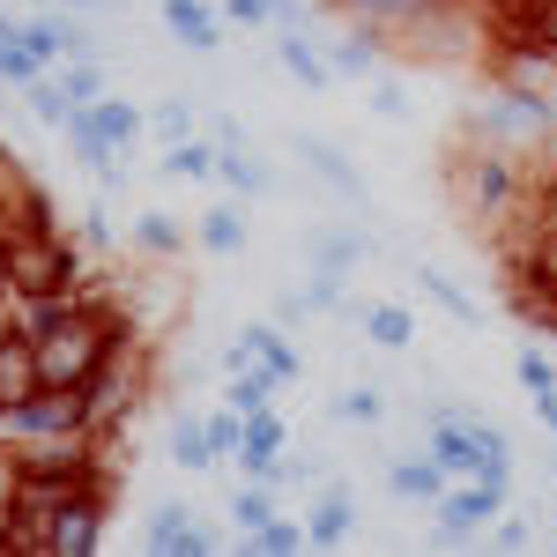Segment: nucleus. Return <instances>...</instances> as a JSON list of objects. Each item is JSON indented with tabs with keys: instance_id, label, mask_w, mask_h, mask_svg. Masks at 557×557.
Segmentation results:
<instances>
[{
	"instance_id": "39",
	"label": "nucleus",
	"mask_w": 557,
	"mask_h": 557,
	"mask_svg": "<svg viewBox=\"0 0 557 557\" xmlns=\"http://www.w3.org/2000/svg\"><path fill=\"white\" fill-rule=\"evenodd\" d=\"M268 320H275V327H290V335H298L305 320H312V305H305V290H275V298H268Z\"/></svg>"
},
{
	"instance_id": "9",
	"label": "nucleus",
	"mask_w": 557,
	"mask_h": 557,
	"mask_svg": "<svg viewBox=\"0 0 557 557\" xmlns=\"http://www.w3.org/2000/svg\"><path fill=\"white\" fill-rule=\"evenodd\" d=\"M215 178H223V186H231L238 201H260V194L275 186V172H268V164L253 157V141H246V127H231V120L215 127Z\"/></svg>"
},
{
	"instance_id": "33",
	"label": "nucleus",
	"mask_w": 557,
	"mask_h": 557,
	"mask_svg": "<svg viewBox=\"0 0 557 557\" xmlns=\"http://www.w3.org/2000/svg\"><path fill=\"white\" fill-rule=\"evenodd\" d=\"M268 513H275V491H268V483H246V491H231V520H238V535H253Z\"/></svg>"
},
{
	"instance_id": "4",
	"label": "nucleus",
	"mask_w": 557,
	"mask_h": 557,
	"mask_svg": "<svg viewBox=\"0 0 557 557\" xmlns=\"http://www.w3.org/2000/svg\"><path fill=\"white\" fill-rule=\"evenodd\" d=\"M513 506V483H491V475H454L438 498H431L424 513L431 528H438V543H475L491 520Z\"/></svg>"
},
{
	"instance_id": "15",
	"label": "nucleus",
	"mask_w": 557,
	"mask_h": 557,
	"mask_svg": "<svg viewBox=\"0 0 557 557\" xmlns=\"http://www.w3.org/2000/svg\"><path fill=\"white\" fill-rule=\"evenodd\" d=\"M83 127L97 134L104 149H120V157H127L134 141L149 134V112H141L134 97H112V89H104V97H89V104H83Z\"/></svg>"
},
{
	"instance_id": "25",
	"label": "nucleus",
	"mask_w": 557,
	"mask_h": 557,
	"mask_svg": "<svg viewBox=\"0 0 557 557\" xmlns=\"http://www.w3.org/2000/svg\"><path fill=\"white\" fill-rule=\"evenodd\" d=\"M417 290H424V298L438 305L454 327H475V298L461 290V283H454V275H438V268H417Z\"/></svg>"
},
{
	"instance_id": "12",
	"label": "nucleus",
	"mask_w": 557,
	"mask_h": 557,
	"mask_svg": "<svg viewBox=\"0 0 557 557\" xmlns=\"http://www.w3.org/2000/svg\"><path fill=\"white\" fill-rule=\"evenodd\" d=\"M15 38L30 45L45 67H52V60H83V52H97V38H89L83 23H75V15H52V8L23 15V30H15Z\"/></svg>"
},
{
	"instance_id": "32",
	"label": "nucleus",
	"mask_w": 557,
	"mask_h": 557,
	"mask_svg": "<svg viewBox=\"0 0 557 557\" xmlns=\"http://www.w3.org/2000/svg\"><path fill=\"white\" fill-rule=\"evenodd\" d=\"M335 417H343V424H364V431H372V424L386 417V394H380V386H343V394H335Z\"/></svg>"
},
{
	"instance_id": "2",
	"label": "nucleus",
	"mask_w": 557,
	"mask_h": 557,
	"mask_svg": "<svg viewBox=\"0 0 557 557\" xmlns=\"http://www.w3.org/2000/svg\"><path fill=\"white\" fill-rule=\"evenodd\" d=\"M0 290L8 298H60V290H83V253L60 238V223H8V246H0Z\"/></svg>"
},
{
	"instance_id": "22",
	"label": "nucleus",
	"mask_w": 557,
	"mask_h": 557,
	"mask_svg": "<svg viewBox=\"0 0 557 557\" xmlns=\"http://www.w3.org/2000/svg\"><path fill=\"white\" fill-rule=\"evenodd\" d=\"M194 238H201V253H215V260H231V253H246V209L238 201H223V209H201V223H194Z\"/></svg>"
},
{
	"instance_id": "29",
	"label": "nucleus",
	"mask_w": 557,
	"mask_h": 557,
	"mask_svg": "<svg viewBox=\"0 0 557 557\" xmlns=\"http://www.w3.org/2000/svg\"><path fill=\"white\" fill-rule=\"evenodd\" d=\"M246 550H260V557H298L305 550V520H290V513H268L246 535Z\"/></svg>"
},
{
	"instance_id": "1",
	"label": "nucleus",
	"mask_w": 557,
	"mask_h": 557,
	"mask_svg": "<svg viewBox=\"0 0 557 557\" xmlns=\"http://www.w3.org/2000/svg\"><path fill=\"white\" fill-rule=\"evenodd\" d=\"M23 327H30V343H38L45 386H83L104 357H120V349H127V320H120V312H104L97 298H83V290L30 298V305H23Z\"/></svg>"
},
{
	"instance_id": "8",
	"label": "nucleus",
	"mask_w": 557,
	"mask_h": 557,
	"mask_svg": "<svg viewBox=\"0 0 557 557\" xmlns=\"http://www.w3.org/2000/svg\"><path fill=\"white\" fill-rule=\"evenodd\" d=\"M298 164L320 178V186H327V194H335V201H343L357 223L372 215V186L357 178V164H349V157L335 149V141H327V134H298Z\"/></svg>"
},
{
	"instance_id": "21",
	"label": "nucleus",
	"mask_w": 557,
	"mask_h": 557,
	"mask_svg": "<svg viewBox=\"0 0 557 557\" xmlns=\"http://www.w3.org/2000/svg\"><path fill=\"white\" fill-rule=\"evenodd\" d=\"M164 23H172V38L186 52H215L223 45V15H215L209 0H164Z\"/></svg>"
},
{
	"instance_id": "30",
	"label": "nucleus",
	"mask_w": 557,
	"mask_h": 557,
	"mask_svg": "<svg viewBox=\"0 0 557 557\" xmlns=\"http://www.w3.org/2000/svg\"><path fill=\"white\" fill-rule=\"evenodd\" d=\"M172 461L186 475L215 469V446H209V431H201V417H178V424H172Z\"/></svg>"
},
{
	"instance_id": "36",
	"label": "nucleus",
	"mask_w": 557,
	"mask_h": 557,
	"mask_svg": "<svg viewBox=\"0 0 557 557\" xmlns=\"http://www.w3.org/2000/svg\"><path fill=\"white\" fill-rule=\"evenodd\" d=\"M364 104H372V120H409V89L394 83V75H372V97Z\"/></svg>"
},
{
	"instance_id": "42",
	"label": "nucleus",
	"mask_w": 557,
	"mask_h": 557,
	"mask_svg": "<svg viewBox=\"0 0 557 557\" xmlns=\"http://www.w3.org/2000/svg\"><path fill=\"white\" fill-rule=\"evenodd\" d=\"M305 305H312V312H335V305H343V275H320V268H312V290H305Z\"/></svg>"
},
{
	"instance_id": "6",
	"label": "nucleus",
	"mask_w": 557,
	"mask_h": 557,
	"mask_svg": "<svg viewBox=\"0 0 557 557\" xmlns=\"http://www.w3.org/2000/svg\"><path fill=\"white\" fill-rule=\"evenodd\" d=\"M223 364H260L275 386H298V380H305V349L290 343V327H275V320L238 327V343L223 349Z\"/></svg>"
},
{
	"instance_id": "16",
	"label": "nucleus",
	"mask_w": 557,
	"mask_h": 557,
	"mask_svg": "<svg viewBox=\"0 0 557 557\" xmlns=\"http://www.w3.org/2000/svg\"><path fill=\"white\" fill-rule=\"evenodd\" d=\"M320 52H327L335 83H343V75H357V83H372V75H380V60H386V45L372 38V30H357V23H335V30L320 38Z\"/></svg>"
},
{
	"instance_id": "37",
	"label": "nucleus",
	"mask_w": 557,
	"mask_h": 557,
	"mask_svg": "<svg viewBox=\"0 0 557 557\" xmlns=\"http://www.w3.org/2000/svg\"><path fill=\"white\" fill-rule=\"evenodd\" d=\"M513 372H520V386H528V394H543V386H557V364H550V357H543L535 343H528V349L513 357Z\"/></svg>"
},
{
	"instance_id": "35",
	"label": "nucleus",
	"mask_w": 557,
	"mask_h": 557,
	"mask_svg": "<svg viewBox=\"0 0 557 557\" xmlns=\"http://www.w3.org/2000/svg\"><path fill=\"white\" fill-rule=\"evenodd\" d=\"M149 127L164 134V141H186V134L201 127V120H194V104H186V97H164V104L149 112Z\"/></svg>"
},
{
	"instance_id": "45",
	"label": "nucleus",
	"mask_w": 557,
	"mask_h": 557,
	"mask_svg": "<svg viewBox=\"0 0 557 557\" xmlns=\"http://www.w3.org/2000/svg\"><path fill=\"white\" fill-rule=\"evenodd\" d=\"M520 8H557V0H520Z\"/></svg>"
},
{
	"instance_id": "19",
	"label": "nucleus",
	"mask_w": 557,
	"mask_h": 557,
	"mask_svg": "<svg viewBox=\"0 0 557 557\" xmlns=\"http://www.w3.org/2000/svg\"><path fill=\"white\" fill-rule=\"evenodd\" d=\"M550 127V104H543V97H535V89H498V104H491V112H483V134H543Z\"/></svg>"
},
{
	"instance_id": "20",
	"label": "nucleus",
	"mask_w": 557,
	"mask_h": 557,
	"mask_svg": "<svg viewBox=\"0 0 557 557\" xmlns=\"http://www.w3.org/2000/svg\"><path fill=\"white\" fill-rule=\"evenodd\" d=\"M446 483H454V475L438 469L431 454H401V461H386V491H394L401 506H431Z\"/></svg>"
},
{
	"instance_id": "28",
	"label": "nucleus",
	"mask_w": 557,
	"mask_h": 557,
	"mask_svg": "<svg viewBox=\"0 0 557 557\" xmlns=\"http://www.w3.org/2000/svg\"><path fill=\"white\" fill-rule=\"evenodd\" d=\"M45 75H52V83L67 89L75 104H89V97H104V60H97V52H83V60H52Z\"/></svg>"
},
{
	"instance_id": "41",
	"label": "nucleus",
	"mask_w": 557,
	"mask_h": 557,
	"mask_svg": "<svg viewBox=\"0 0 557 557\" xmlns=\"http://www.w3.org/2000/svg\"><path fill=\"white\" fill-rule=\"evenodd\" d=\"M491 543H498V550H535V528H528V520H491Z\"/></svg>"
},
{
	"instance_id": "14",
	"label": "nucleus",
	"mask_w": 557,
	"mask_h": 557,
	"mask_svg": "<svg viewBox=\"0 0 557 557\" xmlns=\"http://www.w3.org/2000/svg\"><path fill=\"white\" fill-rule=\"evenodd\" d=\"M349 535H357V498H349V483H320V498H312V513H305V550H343Z\"/></svg>"
},
{
	"instance_id": "40",
	"label": "nucleus",
	"mask_w": 557,
	"mask_h": 557,
	"mask_svg": "<svg viewBox=\"0 0 557 557\" xmlns=\"http://www.w3.org/2000/svg\"><path fill=\"white\" fill-rule=\"evenodd\" d=\"M201 431H209L215 461H223V454H238V409H215V417H201Z\"/></svg>"
},
{
	"instance_id": "17",
	"label": "nucleus",
	"mask_w": 557,
	"mask_h": 557,
	"mask_svg": "<svg viewBox=\"0 0 557 557\" xmlns=\"http://www.w3.org/2000/svg\"><path fill=\"white\" fill-rule=\"evenodd\" d=\"M305 260H312L320 275H357V268L372 260V238H364L357 223H343V231H312V246H305Z\"/></svg>"
},
{
	"instance_id": "5",
	"label": "nucleus",
	"mask_w": 557,
	"mask_h": 557,
	"mask_svg": "<svg viewBox=\"0 0 557 557\" xmlns=\"http://www.w3.org/2000/svg\"><path fill=\"white\" fill-rule=\"evenodd\" d=\"M97 550H104V483H83L45 520V557H97Z\"/></svg>"
},
{
	"instance_id": "27",
	"label": "nucleus",
	"mask_w": 557,
	"mask_h": 557,
	"mask_svg": "<svg viewBox=\"0 0 557 557\" xmlns=\"http://www.w3.org/2000/svg\"><path fill=\"white\" fill-rule=\"evenodd\" d=\"M134 246H141L149 260H178V246H186V231H178V223H172L164 209H141V215H134Z\"/></svg>"
},
{
	"instance_id": "44",
	"label": "nucleus",
	"mask_w": 557,
	"mask_h": 557,
	"mask_svg": "<svg viewBox=\"0 0 557 557\" xmlns=\"http://www.w3.org/2000/svg\"><path fill=\"white\" fill-rule=\"evenodd\" d=\"M60 8H75V15H89V8H97V0H60Z\"/></svg>"
},
{
	"instance_id": "24",
	"label": "nucleus",
	"mask_w": 557,
	"mask_h": 557,
	"mask_svg": "<svg viewBox=\"0 0 557 557\" xmlns=\"http://www.w3.org/2000/svg\"><path fill=\"white\" fill-rule=\"evenodd\" d=\"M223 409L253 417V409H275V380L260 364H231V386H223Z\"/></svg>"
},
{
	"instance_id": "26",
	"label": "nucleus",
	"mask_w": 557,
	"mask_h": 557,
	"mask_svg": "<svg viewBox=\"0 0 557 557\" xmlns=\"http://www.w3.org/2000/svg\"><path fill=\"white\" fill-rule=\"evenodd\" d=\"M23 104H30V120H38V127H67V120H75V112H83V104H75V97H67V89L52 83V75H38V83L23 89Z\"/></svg>"
},
{
	"instance_id": "10",
	"label": "nucleus",
	"mask_w": 557,
	"mask_h": 557,
	"mask_svg": "<svg viewBox=\"0 0 557 557\" xmlns=\"http://www.w3.org/2000/svg\"><path fill=\"white\" fill-rule=\"evenodd\" d=\"M283 446H290V424L275 417V409H253V417H238V469L253 475V483H268L275 475V461H283Z\"/></svg>"
},
{
	"instance_id": "38",
	"label": "nucleus",
	"mask_w": 557,
	"mask_h": 557,
	"mask_svg": "<svg viewBox=\"0 0 557 557\" xmlns=\"http://www.w3.org/2000/svg\"><path fill=\"white\" fill-rule=\"evenodd\" d=\"M215 15H223L231 30H275V15H268V0H223Z\"/></svg>"
},
{
	"instance_id": "43",
	"label": "nucleus",
	"mask_w": 557,
	"mask_h": 557,
	"mask_svg": "<svg viewBox=\"0 0 557 557\" xmlns=\"http://www.w3.org/2000/svg\"><path fill=\"white\" fill-rule=\"evenodd\" d=\"M535 417H543V424L557 431V386H543V394H535Z\"/></svg>"
},
{
	"instance_id": "34",
	"label": "nucleus",
	"mask_w": 557,
	"mask_h": 557,
	"mask_svg": "<svg viewBox=\"0 0 557 557\" xmlns=\"http://www.w3.org/2000/svg\"><path fill=\"white\" fill-rule=\"evenodd\" d=\"M38 75H45V60H38V52H30V45H23V38H8V45H0V83L30 89V83H38Z\"/></svg>"
},
{
	"instance_id": "11",
	"label": "nucleus",
	"mask_w": 557,
	"mask_h": 557,
	"mask_svg": "<svg viewBox=\"0 0 557 557\" xmlns=\"http://www.w3.org/2000/svg\"><path fill=\"white\" fill-rule=\"evenodd\" d=\"M141 543H149L157 557H209V550H215V535L201 528V520H194V506H178V498L149 513V528H141Z\"/></svg>"
},
{
	"instance_id": "18",
	"label": "nucleus",
	"mask_w": 557,
	"mask_h": 557,
	"mask_svg": "<svg viewBox=\"0 0 557 557\" xmlns=\"http://www.w3.org/2000/svg\"><path fill=\"white\" fill-rule=\"evenodd\" d=\"M268 38H275V60H283V67H290V75L312 89V97H320V89H335V67H327L320 38H305L298 23H290V30H268Z\"/></svg>"
},
{
	"instance_id": "23",
	"label": "nucleus",
	"mask_w": 557,
	"mask_h": 557,
	"mask_svg": "<svg viewBox=\"0 0 557 557\" xmlns=\"http://www.w3.org/2000/svg\"><path fill=\"white\" fill-rule=\"evenodd\" d=\"M357 327H364L380 349H409V343H417V312H409V305H364Z\"/></svg>"
},
{
	"instance_id": "7",
	"label": "nucleus",
	"mask_w": 557,
	"mask_h": 557,
	"mask_svg": "<svg viewBox=\"0 0 557 557\" xmlns=\"http://www.w3.org/2000/svg\"><path fill=\"white\" fill-rule=\"evenodd\" d=\"M343 23H357V30H372V38H401V30H431L454 0H327Z\"/></svg>"
},
{
	"instance_id": "3",
	"label": "nucleus",
	"mask_w": 557,
	"mask_h": 557,
	"mask_svg": "<svg viewBox=\"0 0 557 557\" xmlns=\"http://www.w3.org/2000/svg\"><path fill=\"white\" fill-rule=\"evenodd\" d=\"M89 431V401L83 386H38L23 401H0V446H45V438H75Z\"/></svg>"
},
{
	"instance_id": "31",
	"label": "nucleus",
	"mask_w": 557,
	"mask_h": 557,
	"mask_svg": "<svg viewBox=\"0 0 557 557\" xmlns=\"http://www.w3.org/2000/svg\"><path fill=\"white\" fill-rule=\"evenodd\" d=\"M164 172L172 178H215V141H201V134L164 141Z\"/></svg>"
},
{
	"instance_id": "13",
	"label": "nucleus",
	"mask_w": 557,
	"mask_h": 557,
	"mask_svg": "<svg viewBox=\"0 0 557 557\" xmlns=\"http://www.w3.org/2000/svg\"><path fill=\"white\" fill-rule=\"evenodd\" d=\"M38 386H45V372H38V343H30V327L0 312V401H23V394H38Z\"/></svg>"
}]
</instances>
